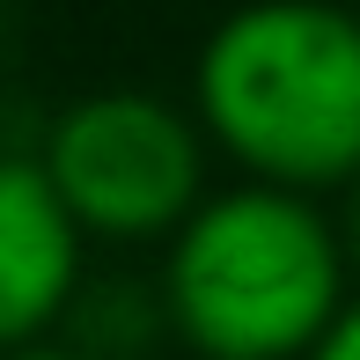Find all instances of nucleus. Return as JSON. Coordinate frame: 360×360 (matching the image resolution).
<instances>
[{"mask_svg": "<svg viewBox=\"0 0 360 360\" xmlns=\"http://www.w3.org/2000/svg\"><path fill=\"white\" fill-rule=\"evenodd\" d=\"M309 360H360V294L346 302V316H338L331 331H323V346L309 353Z\"/></svg>", "mask_w": 360, "mask_h": 360, "instance_id": "423d86ee", "label": "nucleus"}, {"mask_svg": "<svg viewBox=\"0 0 360 360\" xmlns=\"http://www.w3.org/2000/svg\"><path fill=\"white\" fill-rule=\"evenodd\" d=\"M0 360H89V353H74L67 338H44V346H22V353H0Z\"/></svg>", "mask_w": 360, "mask_h": 360, "instance_id": "6e6552de", "label": "nucleus"}, {"mask_svg": "<svg viewBox=\"0 0 360 360\" xmlns=\"http://www.w3.org/2000/svg\"><path fill=\"white\" fill-rule=\"evenodd\" d=\"M338 243H346V272L360 280V184H353V199H346V221H338Z\"/></svg>", "mask_w": 360, "mask_h": 360, "instance_id": "0eeeda50", "label": "nucleus"}, {"mask_svg": "<svg viewBox=\"0 0 360 360\" xmlns=\"http://www.w3.org/2000/svg\"><path fill=\"white\" fill-rule=\"evenodd\" d=\"M81 294V228L37 155H0V353L44 346Z\"/></svg>", "mask_w": 360, "mask_h": 360, "instance_id": "20e7f679", "label": "nucleus"}, {"mask_svg": "<svg viewBox=\"0 0 360 360\" xmlns=\"http://www.w3.org/2000/svg\"><path fill=\"white\" fill-rule=\"evenodd\" d=\"M37 169L81 243H162L206 206V133L147 89L74 96Z\"/></svg>", "mask_w": 360, "mask_h": 360, "instance_id": "7ed1b4c3", "label": "nucleus"}, {"mask_svg": "<svg viewBox=\"0 0 360 360\" xmlns=\"http://www.w3.org/2000/svg\"><path fill=\"white\" fill-rule=\"evenodd\" d=\"M191 125L265 191L360 184V15L272 0L228 15L191 67Z\"/></svg>", "mask_w": 360, "mask_h": 360, "instance_id": "f257e3e1", "label": "nucleus"}, {"mask_svg": "<svg viewBox=\"0 0 360 360\" xmlns=\"http://www.w3.org/2000/svg\"><path fill=\"white\" fill-rule=\"evenodd\" d=\"M346 280L338 221L316 199L236 184L169 236L162 323L199 360H309L353 302Z\"/></svg>", "mask_w": 360, "mask_h": 360, "instance_id": "f03ea898", "label": "nucleus"}, {"mask_svg": "<svg viewBox=\"0 0 360 360\" xmlns=\"http://www.w3.org/2000/svg\"><path fill=\"white\" fill-rule=\"evenodd\" d=\"M67 331H74L67 346L89 360H140L155 346V331H169V323H162V294L147 287H89L74 294Z\"/></svg>", "mask_w": 360, "mask_h": 360, "instance_id": "39448f33", "label": "nucleus"}]
</instances>
